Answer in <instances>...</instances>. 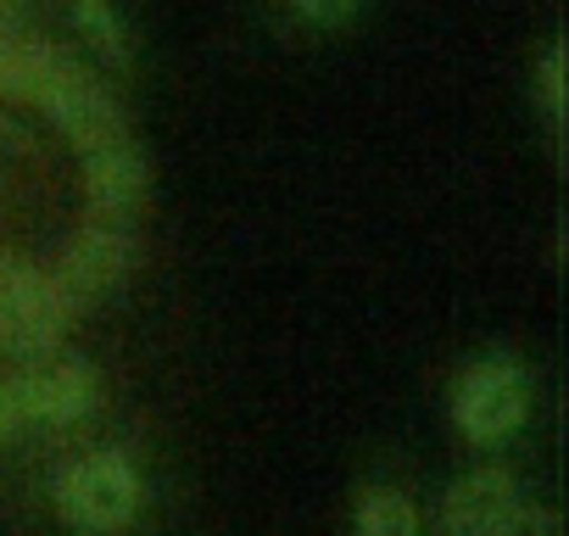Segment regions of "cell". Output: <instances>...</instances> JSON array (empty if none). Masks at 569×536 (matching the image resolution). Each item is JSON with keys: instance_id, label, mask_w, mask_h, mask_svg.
<instances>
[{"instance_id": "cell-1", "label": "cell", "mask_w": 569, "mask_h": 536, "mask_svg": "<svg viewBox=\"0 0 569 536\" xmlns=\"http://www.w3.org/2000/svg\"><path fill=\"white\" fill-rule=\"evenodd\" d=\"M0 85L23 90L79 151L129 140V123H123L112 90H107L79 57H68V51H57V46H29V40H18L12 57L0 62Z\"/></svg>"}, {"instance_id": "cell-2", "label": "cell", "mask_w": 569, "mask_h": 536, "mask_svg": "<svg viewBox=\"0 0 569 536\" xmlns=\"http://www.w3.org/2000/svg\"><path fill=\"white\" fill-rule=\"evenodd\" d=\"M530 397H536V386H530V369L519 358H480L452 386V425L475 447H497V441L525 430Z\"/></svg>"}, {"instance_id": "cell-3", "label": "cell", "mask_w": 569, "mask_h": 536, "mask_svg": "<svg viewBox=\"0 0 569 536\" xmlns=\"http://www.w3.org/2000/svg\"><path fill=\"white\" fill-rule=\"evenodd\" d=\"M68 297L57 291L51 275L29 262H12L0 257V347L12 358H46V353H62V336H68Z\"/></svg>"}, {"instance_id": "cell-4", "label": "cell", "mask_w": 569, "mask_h": 536, "mask_svg": "<svg viewBox=\"0 0 569 536\" xmlns=\"http://www.w3.org/2000/svg\"><path fill=\"white\" fill-rule=\"evenodd\" d=\"M140 497H146L140 469H134L123 453L79 458V464L62 469V480H57V514H62V525L90 530V536L123 530V525L140 514Z\"/></svg>"}, {"instance_id": "cell-5", "label": "cell", "mask_w": 569, "mask_h": 536, "mask_svg": "<svg viewBox=\"0 0 569 536\" xmlns=\"http://www.w3.org/2000/svg\"><path fill=\"white\" fill-rule=\"evenodd\" d=\"M7 397H12L18 425H79L101 403V375L84 358L46 353V358H29L7 380Z\"/></svg>"}, {"instance_id": "cell-6", "label": "cell", "mask_w": 569, "mask_h": 536, "mask_svg": "<svg viewBox=\"0 0 569 536\" xmlns=\"http://www.w3.org/2000/svg\"><path fill=\"white\" fill-rule=\"evenodd\" d=\"M134 275V229L129 218H107L96 212L62 251V268H57V291L68 297V308H84V302H101L107 291H118L123 280Z\"/></svg>"}, {"instance_id": "cell-7", "label": "cell", "mask_w": 569, "mask_h": 536, "mask_svg": "<svg viewBox=\"0 0 569 536\" xmlns=\"http://www.w3.org/2000/svg\"><path fill=\"white\" fill-rule=\"evenodd\" d=\"M519 497L525 492H519L513 469L480 464V469H469V475H458L447 486V497H441V530L447 536H491Z\"/></svg>"}, {"instance_id": "cell-8", "label": "cell", "mask_w": 569, "mask_h": 536, "mask_svg": "<svg viewBox=\"0 0 569 536\" xmlns=\"http://www.w3.org/2000/svg\"><path fill=\"white\" fill-rule=\"evenodd\" d=\"M146 185H151L146 157H140L129 140L84 151V196H90L96 212H107V218H134L140 201H146Z\"/></svg>"}, {"instance_id": "cell-9", "label": "cell", "mask_w": 569, "mask_h": 536, "mask_svg": "<svg viewBox=\"0 0 569 536\" xmlns=\"http://www.w3.org/2000/svg\"><path fill=\"white\" fill-rule=\"evenodd\" d=\"M352 536H425V530H419V508L408 492L369 486L352 508Z\"/></svg>"}, {"instance_id": "cell-10", "label": "cell", "mask_w": 569, "mask_h": 536, "mask_svg": "<svg viewBox=\"0 0 569 536\" xmlns=\"http://www.w3.org/2000/svg\"><path fill=\"white\" fill-rule=\"evenodd\" d=\"M73 23H79V40H84L101 62L123 68V62L134 57L129 23H123V12L112 7V0H73Z\"/></svg>"}, {"instance_id": "cell-11", "label": "cell", "mask_w": 569, "mask_h": 536, "mask_svg": "<svg viewBox=\"0 0 569 536\" xmlns=\"http://www.w3.org/2000/svg\"><path fill=\"white\" fill-rule=\"evenodd\" d=\"M536 101L547 112V129L563 135V46H547L536 62Z\"/></svg>"}, {"instance_id": "cell-12", "label": "cell", "mask_w": 569, "mask_h": 536, "mask_svg": "<svg viewBox=\"0 0 569 536\" xmlns=\"http://www.w3.org/2000/svg\"><path fill=\"white\" fill-rule=\"evenodd\" d=\"M491 536H558V514H552L547 503H525V497H519Z\"/></svg>"}, {"instance_id": "cell-13", "label": "cell", "mask_w": 569, "mask_h": 536, "mask_svg": "<svg viewBox=\"0 0 569 536\" xmlns=\"http://www.w3.org/2000/svg\"><path fill=\"white\" fill-rule=\"evenodd\" d=\"M358 7H363V0H291V12L302 23H313V29H336V23L358 18Z\"/></svg>"}, {"instance_id": "cell-14", "label": "cell", "mask_w": 569, "mask_h": 536, "mask_svg": "<svg viewBox=\"0 0 569 536\" xmlns=\"http://www.w3.org/2000/svg\"><path fill=\"white\" fill-rule=\"evenodd\" d=\"M18 29H23V0H0V62H7L12 46L23 40Z\"/></svg>"}, {"instance_id": "cell-15", "label": "cell", "mask_w": 569, "mask_h": 536, "mask_svg": "<svg viewBox=\"0 0 569 536\" xmlns=\"http://www.w3.org/2000/svg\"><path fill=\"white\" fill-rule=\"evenodd\" d=\"M18 430V414H12V397H7V380H0V436Z\"/></svg>"}]
</instances>
